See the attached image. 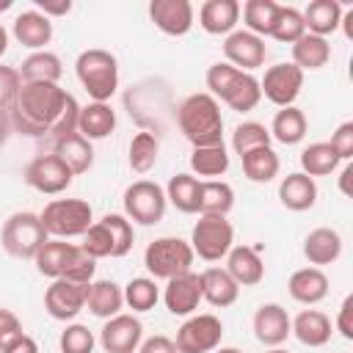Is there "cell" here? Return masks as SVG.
<instances>
[{
    "mask_svg": "<svg viewBox=\"0 0 353 353\" xmlns=\"http://www.w3.org/2000/svg\"><path fill=\"white\" fill-rule=\"evenodd\" d=\"M11 116H8V110L6 108H0V146L8 141V135H11Z\"/></svg>",
    "mask_w": 353,
    "mask_h": 353,
    "instance_id": "56",
    "label": "cell"
},
{
    "mask_svg": "<svg viewBox=\"0 0 353 353\" xmlns=\"http://www.w3.org/2000/svg\"><path fill=\"white\" fill-rule=\"evenodd\" d=\"M47 240H50V234L41 223V215L28 212V210L8 215L0 229L3 251L14 259H33Z\"/></svg>",
    "mask_w": 353,
    "mask_h": 353,
    "instance_id": "5",
    "label": "cell"
},
{
    "mask_svg": "<svg viewBox=\"0 0 353 353\" xmlns=\"http://www.w3.org/2000/svg\"><path fill=\"white\" fill-rule=\"evenodd\" d=\"M342 3L339 0H312L301 14H303V25H306V33L312 36H323L328 39L331 33L339 30V22H342Z\"/></svg>",
    "mask_w": 353,
    "mask_h": 353,
    "instance_id": "28",
    "label": "cell"
},
{
    "mask_svg": "<svg viewBox=\"0 0 353 353\" xmlns=\"http://www.w3.org/2000/svg\"><path fill=\"white\" fill-rule=\"evenodd\" d=\"M85 292L88 284H74L66 279H55L44 292V309L52 320L69 323L85 309Z\"/></svg>",
    "mask_w": 353,
    "mask_h": 353,
    "instance_id": "13",
    "label": "cell"
},
{
    "mask_svg": "<svg viewBox=\"0 0 353 353\" xmlns=\"http://www.w3.org/2000/svg\"><path fill=\"white\" fill-rule=\"evenodd\" d=\"M223 323L215 314H190L176 331V353H212L221 347Z\"/></svg>",
    "mask_w": 353,
    "mask_h": 353,
    "instance_id": "10",
    "label": "cell"
},
{
    "mask_svg": "<svg viewBox=\"0 0 353 353\" xmlns=\"http://www.w3.org/2000/svg\"><path fill=\"white\" fill-rule=\"evenodd\" d=\"M19 88H22V77H19V72H17L14 66H3V63H0V108L8 110L11 102L17 99Z\"/></svg>",
    "mask_w": 353,
    "mask_h": 353,
    "instance_id": "49",
    "label": "cell"
},
{
    "mask_svg": "<svg viewBox=\"0 0 353 353\" xmlns=\"http://www.w3.org/2000/svg\"><path fill=\"white\" fill-rule=\"evenodd\" d=\"M342 234L331 226H317L306 234L303 240V256L312 268H323V265H334L342 256Z\"/></svg>",
    "mask_w": 353,
    "mask_h": 353,
    "instance_id": "20",
    "label": "cell"
},
{
    "mask_svg": "<svg viewBox=\"0 0 353 353\" xmlns=\"http://www.w3.org/2000/svg\"><path fill=\"white\" fill-rule=\"evenodd\" d=\"M279 201L292 212H306L317 204V182L303 171H292L279 182Z\"/></svg>",
    "mask_w": 353,
    "mask_h": 353,
    "instance_id": "23",
    "label": "cell"
},
{
    "mask_svg": "<svg viewBox=\"0 0 353 353\" xmlns=\"http://www.w3.org/2000/svg\"><path fill=\"white\" fill-rule=\"evenodd\" d=\"M36 11H41L47 19L50 17H66L72 11V0H33Z\"/></svg>",
    "mask_w": 353,
    "mask_h": 353,
    "instance_id": "54",
    "label": "cell"
},
{
    "mask_svg": "<svg viewBox=\"0 0 353 353\" xmlns=\"http://www.w3.org/2000/svg\"><path fill=\"white\" fill-rule=\"evenodd\" d=\"M176 124H179L182 135L193 143V149L223 143L221 105L207 91H196V94H190V97H185L179 102V108H176Z\"/></svg>",
    "mask_w": 353,
    "mask_h": 353,
    "instance_id": "2",
    "label": "cell"
},
{
    "mask_svg": "<svg viewBox=\"0 0 353 353\" xmlns=\"http://www.w3.org/2000/svg\"><path fill=\"white\" fill-rule=\"evenodd\" d=\"M331 328H334L331 325V317L325 312H320V309H303L292 320V334L306 347H323V345H328L331 342V334H334Z\"/></svg>",
    "mask_w": 353,
    "mask_h": 353,
    "instance_id": "26",
    "label": "cell"
},
{
    "mask_svg": "<svg viewBox=\"0 0 353 353\" xmlns=\"http://www.w3.org/2000/svg\"><path fill=\"white\" fill-rule=\"evenodd\" d=\"M270 138H276L279 143L284 146H295L306 138V130H309V121H306V113L295 105L290 108H279V113L273 116L270 121Z\"/></svg>",
    "mask_w": 353,
    "mask_h": 353,
    "instance_id": "32",
    "label": "cell"
},
{
    "mask_svg": "<svg viewBox=\"0 0 353 353\" xmlns=\"http://www.w3.org/2000/svg\"><path fill=\"white\" fill-rule=\"evenodd\" d=\"M234 245V226L221 215H201L190 232V248L204 262L226 259L229 248Z\"/></svg>",
    "mask_w": 353,
    "mask_h": 353,
    "instance_id": "8",
    "label": "cell"
},
{
    "mask_svg": "<svg viewBox=\"0 0 353 353\" xmlns=\"http://www.w3.org/2000/svg\"><path fill=\"white\" fill-rule=\"evenodd\" d=\"M121 290H124V306H130L132 312H152L160 301V287L152 276L130 279Z\"/></svg>",
    "mask_w": 353,
    "mask_h": 353,
    "instance_id": "42",
    "label": "cell"
},
{
    "mask_svg": "<svg viewBox=\"0 0 353 353\" xmlns=\"http://www.w3.org/2000/svg\"><path fill=\"white\" fill-rule=\"evenodd\" d=\"M303 88V72L290 63H276L265 69V77L259 80V91L265 99H270L279 108H290Z\"/></svg>",
    "mask_w": 353,
    "mask_h": 353,
    "instance_id": "12",
    "label": "cell"
},
{
    "mask_svg": "<svg viewBox=\"0 0 353 353\" xmlns=\"http://www.w3.org/2000/svg\"><path fill=\"white\" fill-rule=\"evenodd\" d=\"M240 14H243L245 30L259 36V39H265L273 30V22H276V14H279V3L276 0H245L240 6Z\"/></svg>",
    "mask_w": 353,
    "mask_h": 353,
    "instance_id": "38",
    "label": "cell"
},
{
    "mask_svg": "<svg viewBox=\"0 0 353 353\" xmlns=\"http://www.w3.org/2000/svg\"><path fill=\"white\" fill-rule=\"evenodd\" d=\"M328 143H331V149L336 152L339 160L350 163V157H353V121H342V124L334 130V135H331Z\"/></svg>",
    "mask_w": 353,
    "mask_h": 353,
    "instance_id": "50",
    "label": "cell"
},
{
    "mask_svg": "<svg viewBox=\"0 0 353 353\" xmlns=\"http://www.w3.org/2000/svg\"><path fill=\"white\" fill-rule=\"evenodd\" d=\"M74 251H77V245H74V243H66V240L50 237V240L39 248V254L33 256L36 270H39L41 276H47V279H52V281H55V279H61V276L66 273V268H69V262H72Z\"/></svg>",
    "mask_w": 353,
    "mask_h": 353,
    "instance_id": "30",
    "label": "cell"
},
{
    "mask_svg": "<svg viewBox=\"0 0 353 353\" xmlns=\"http://www.w3.org/2000/svg\"><path fill=\"white\" fill-rule=\"evenodd\" d=\"M212 353H243L240 347H215Z\"/></svg>",
    "mask_w": 353,
    "mask_h": 353,
    "instance_id": "60",
    "label": "cell"
},
{
    "mask_svg": "<svg viewBox=\"0 0 353 353\" xmlns=\"http://www.w3.org/2000/svg\"><path fill=\"white\" fill-rule=\"evenodd\" d=\"M199 193H201V182L193 174H174L165 185L168 204H174L185 215L199 212Z\"/></svg>",
    "mask_w": 353,
    "mask_h": 353,
    "instance_id": "37",
    "label": "cell"
},
{
    "mask_svg": "<svg viewBox=\"0 0 353 353\" xmlns=\"http://www.w3.org/2000/svg\"><path fill=\"white\" fill-rule=\"evenodd\" d=\"M8 116L17 132L30 138L47 132L58 141L77 132L80 105L58 83H22L17 99L8 108Z\"/></svg>",
    "mask_w": 353,
    "mask_h": 353,
    "instance_id": "1",
    "label": "cell"
},
{
    "mask_svg": "<svg viewBox=\"0 0 353 353\" xmlns=\"http://www.w3.org/2000/svg\"><path fill=\"white\" fill-rule=\"evenodd\" d=\"M74 174L69 171V165L58 157V154H39L28 163L25 168V185L44 193V196H58L72 185Z\"/></svg>",
    "mask_w": 353,
    "mask_h": 353,
    "instance_id": "11",
    "label": "cell"
},
{
    "mask_svg": "<svg viewBox=\"0 0 353 353\" xmlns=\"http://www.w3.org/2000/svg\"><path fill=\"white\" fill-rule=\"evenodd\" d=\"M6 50H8V30L0 25V58L6 55Z\"/></svg>",
    "mask_w": 353,
    "mask_h": 353,
    "instance_id": "59",
    "label": "cell"
},
{
    "mask_svg": "<svg viewBox=\"0 0 353 353\" xmlns=\"http://www.w3.org/2000/svg\"><path fill=\"white\" fill-rule=\"evenodd\" d=\"M287 292L292 301L303 303V306H314L328 295V276L320 268H301L290 276L287 281Z\"/></svg>",
    "mask_w": 353,
    "mask_h": 353,
    "instance_id": "25",
    "label": "cell"
},
{
    "mask_svg": "<svg viewBox=\"0 0 353 353\" xmlns=\"http://www.w3.org/2000/svg\"><path fill=\"white\" fill-rule=\"evenodd\" d=\"M223 55H226V63H232L234 69L240 72H254L265 63L268 58V47H265V39L248 33L245 28L243 30H232L223 41Z\"/></svg>",
    "mask_w": 353,
    "mask_h": 353,
    "instance_id": "15",
    "label": "cell"
},
{
    "mask_svg": "<svg viewBox=\"0 0 353 353\" xmlns=\"http://www.w3.org/2000/svg\"><path fill=\"white\" fill-rule=\"evenodd\" d=\"M336 331L345 336V339H353V295H345V301L339 303V312H336Z\"/></svg>",
    "mask_w": 353,
    "mask_h": 353,
    "instance_id": "52",
    "label": "cell"
},
{
    "mask_svg": "<svg viewBox=\"0 0 353 353\" xmlns=\"http://www.w3.org/2000/svg\"><path fill=\"white\" fill-rule=\"evenodd\" d=\"M149 19L165 36H185L193 28V3L190 0H152Z\"/></svg>",
    "mask_w": 353,
    "mask_h": 353,
    "instance_id": "18",
    "label": "cell"
},
{
    "mask_svg": "<svg viewBox=\"0 0 353 353\" xmlns=\"http://www.w3.org/2000/svg\"><path fill=\"white\" fill-rule=\"evenodd\" d=\"M193 248L182 237H157L143 251V265L152 279H174L179 273H188L193 268Z\"/></svg>",
    "mask_w": 353,
    "mask_h": 353,
    "instance_id": "7",
    "label": "cell"
},
{
    "mask_svg": "<svg viewBox=\"0 0 353 353\" xmlns=\"http://www.w3.org/2000/svg\"><path fill=\"white\" fill-rule=\"evenodd\" d=\"M61 353H94V345H97V336L88 325L83 323H69L63 331H61Z\"/></svg>",
    "mask_w": 353,
    "mask_h": 353,
    "instance_id": "46",
    "label": "cell"
},
{
    "mask_svg": "<svg viewBox=\"0 0 353 353\" xmlns=\"http://www.w3.org/2000/svg\"><path fill=\"white\" fill-rule=\"evenodd\" d=\"M328 61H331V44H328V39H323V36L303 33V36L292 44V63H295L301 72L323 69Z\"/></svg>",
    "mask_w": 353,
    "mask_h": 353,
    "instance_id": "34",
    "label": "cell"
},
{
    "mask_svg": "<svg viewBox=\"0 0 353 353\" xmlns=\"http://www.w3.org/2000/svg\"><path fill=\"white\" fill-rule=\"evenodd\" d=\"M163 303L174 317H190L201 303V279L199 273L188 270L165 281Z\"/></svg>",
    "mask_w": 353,
    "mask_h": 353,
    "instance_id": "16",
    "label": "cell"
},
{
    "mask_svg": "<svg viewBox=\"0 0 353 353\" xmlns=\"http://www.w3.org/2000/svg\"><path fill=\"white\" fill-rule=\"evenodd\" d=\"M226 273L237 281V287H256L265 279V262L251 245H232L226 254Z\"/></svg>",
    "mask_w": 353,
    "mask_h": 353,
    "instance_id": "21",
    "label": "cell"
},
{
    "mask_svg": "<svg viewBox=\"0 0 353 353\" xmlns=\"http://www.w3.org/2000/svg\"><path fill=\"white\" fill-rule=\"evenodd\" d=\"M74 72L91 102H108L119 91V61L108 50H83L74 61Z\"/></svg>",
    "mask_w": 353,
    "mask_h": 353,
    "instance_id": "4",
    "label": "cell"
},
{
    "mask_svg": "<svg viewBox=\"0 0 353 353\" xmlns=\"http://www.w3.org/2000/svg\"><path fill=\"white\" fill-rule=\"evenodd\" d=\"M11 6H14V3H11V0H0V11H8V8H11Z\"/></svg>",
    "mask_w": 353,
    "mask_h": 353,
    "instance_id": "61",
    "label": "cell"
},
{
    "mask_svg": "<svg viewBox=\"0 0 353 353\" xmlns=\"http://www.w3.org/2000/svg\"><path fill=\"white\" fill-rule=\"evenodd\" d=\"M25 331H22V323H19V317L11 312V309H0V353L17 339V336H22Z\"/></svg>",
    "mask_w": 353,
    "mask_h": 353,
    "instance_id": "51",
    "label": "cell"
},
{
    "mask_svg": "<svg viewBox=\"0 0 353 353\" xmlns=\"http://www.w3.org/2000/svg\"><path fill=\"white\" fill-rule=\"evenodd\" d=\"M339 28L345 30V36H347V39H353V8L342 11V22H339Z\"/></svg>",
    "mask_w": 353,
    "mask_h": 353,
    "instance_id": "58",
    "label": "cell"
},
{
    "mask_svg": "<svg viewBox=\"0 0 353 353\" xmlns=\"http://www.w3.org/2000/svg\"><path fill=\"white\" fill-rule=\"evenodd\" d=\"M17 72H19L22 83H58L63 74V63L55 52L36 50L22 61V66Z\"/></svg>",
    "mask_w": 353,
    "mask_h": 353,
    "instance_id": "31",
    "label": "cell"
},
{
    "mask_svg": "<svg viewBox=\"0 0 353 353\" xmlns=\"http://www.w3.org/2000/svg\"><path fill=\"white\" fill-rule=\"evenodd\" d=\"M94 273H97V259L88 256V254L77 245V251H74V256H72V262H69V268H66V273H63L61 279L74 281V284H91V281H94Z\"/></svg>",
    "mask_w": 353,
    "mask_h": 353,
    "instance_id": "48",
    "label": "cell"
},
{
    "mask_svg": "<svg viewBox=\"0 0 353 353\" xmlns=\"http://www.w3.org/2000/svg\"><path fill=\"white\" fill-rule=\"evenodd\" d=\"M160 157V141L154 132H135L132 141H130V149H127V163L135 174H146L154 168Z\"/></svg>",
    "mask_w": 353,
    "mask_h": 353,
    "instance_id": "41",
    "label": "cell"
},
{
    "mask_svg": "<svg viewBox=\"0 0 353 353\" xmlns=\"http://www.w3.org/2000/svg\"><path fill=\"white\" fill-rule=\"evenodd\" d=\"M143 342V323L135 314H116L105 320L99 331V345L105 353H135Z\"/></svg>",
    "mask_w": 353,
    "mask_h": 353,
    "instance_id": "14",
    "label": "cell"
},
{
    "mask_svg": "<svg viewBox=\"0 0 353 353\" xmlns=\"http://www.w3.org/2000/svg\"><path fill=\"white\" fill-rule=\"evenodd\" d=\"M251 323H254V336L265 347H279L292 334V317L287 314V309L281 303H262L254 312Z\"/></svg>",
    "mask_w": 353,
    "mask_h": 353,
    "instance_id": "17",
    "label": "cell"
},
{
    "mask_svg": "<svg viewBox=\"0 0 353 353\" xmlns=\"http://www.w3.org/2000/svg\"><path fill=\"white\" fill-rule=\"evenodd\" d=\"M204 80H207V88H210L207 94L215 97V99H221L223 105H229L237 113L254 110L259 105V99H262L259 80L251 72H240V69H234L226 61L212 63L207 69Z\"/></svg>",
    "mask_w": 353,
    "mask_h": 353,
    "instance_id": "3",
    "label": "cell"
},
{
    "mask_svg": "<svg viewBox=\"0 0 353 353\" xmlns=\"http://www.w3.org/2000/svg\"><path fill=\"white\" fill-rule=\"evenodd\" d=\"M102 223L108 226L110 232V240H113V256H124L130 254L132 243H135V229H132V221L127 215H119V212H108L102 215Z\"/></svg>",
    "mask_w": 353,
    "mask_h": 353,
    "instance_id": "45",
    "label": "cell"
},
{
    "mask_svg": "<svg viewBox=\"0 0 353 353\" xmlns=\"http://www.w3.org/2000/svg\"><path fill=\"white\" fill-rule=\"evenodd\" d=\"M85 306L94 317H102V320H110L116 314H121V306H124V290L110 281V279H99V281H91L88 284V292H85Z\"/></svg>",
    "mask_w": 353,
    "mask_h": 353,
    "instance_id": "27",
    "label": "cell"
},
{
    "mask_svg": "<svg viewBox=\"0 0 353 353\" xmlns=\"http://www.w3.org/2000/svg\"><path fill=\"white\" fill-rule=\"evenodd\" d=\"M199 279H201V301H207L215 309H226L240 298V287L226 273V268H207L199 273Z\"/></svg>",
    "mask_w": 353,
    "mask_h": 353,
    "instance_id": "24",
    "label": "cell"
},
{
    "mask_svg": "<svg viewBox=\"0 0 353 353\" xmlns=\"http://www.w3.org/2000/svg\"><path fill=\"white\" fill-rule=\"evenodd\" d=\"M240 163H243V174L251 182H256V185L273 182L279 176V168H281V160H279V154H276L273 146H259V149L243 154Z\"/></svg>",
    "mask_w": 353,
    "mask_h": 353,
    "instance_id": "35",
    "label": "cell"
},
{
    "mask_svg": "<svg viewBox=\"0 0 353 353\" xmlns=\"http://www.w3.org/2000/svg\"><path fill=\"white\" fill-rule=\"evenodd\" d=\"M234 207V188L223 179H204L199 193V212L201 215H221L226 218Z\"/></svg>",
    "mask_w": 353,
    "mask_h": 353,
    "instance_id": "36",
    "label": "cell"
},
{
    "mask_svg": "<svg viewBox=\"0 0 353 353\" xmlns=\"http://www.w3.org/2000/svg\"><path fill=\"white\" fill-rule=\"evenodd\" d=\"M39 215H41L47 234L58 240L83 237L88 226L94 223V210L83 199H52Z\"/></svg>",
    "mask_w": 353,
    "mask_h": 353,
    "instance_id": "6",
    "label": "cell"
},
{
    "mask_svg": "<svg viewBox=\"0 0 353 353\" xmlns=\"http://www.w3.org/2000/svg\"><path fill=\"white\" fill-rule=\"evenodd\" d=\"M116 130V110L108 102H88L80 108L77 132L85 141H102Z\"/></svg>",
    "mask_w": 353,
    "mask_h": 353,
    "instance_id": "29",
    "label": "cell"
},
{
    "mask_svg": "<svg viewBox=\"0 0 353 353\" xmlns=\"http://www.w3.org/2000/svg\"><path fill=\"white\" fill-rule=\"evenodd\" d=\"M11 33L14 39L28 47V50H44L50 41H52V19H47L41 11L36 8H28V11H19L14 17V25H11Z\"/></svg>",
    "mask_w": 353,
    "mask_h": 353,
    "instance_id": "19",
    "label": "cell"
},
{
    "mask_svg": "<svg viewBox=\"0 0 353 353\" xmlns=\"http://www.w3.org/2000/svg\"><path fill=\"white\" fill-rule=\"evenodd\" d=\"M270 141H273L270 130L265 124H259V121H240L234 127V132H232V149L240 157L254 152V149H259V146H270Z\"/></svg>",
    "mask_w": 353,
    "mask_h": 353,
    "instance_id": "43",
    "label": "cell"
},
{
    "mask_svg": "<svg viewBox=\"0 0 353 353\" xmlns=\"http://www.w3.org/2000/svg\"><path fill=\"white\" fill-rule=\"evenodd\" d=\"M52 154H58L69 165V171L74 176L91 171V165H94V146L80 132H72L66 138H58L55 146H52Z\"/></svg>",
    "mask_w": 353,
    "mask_h": 353,
    "instance_id": "33",
    "label": "cell"
},
{
    "mask_svg": "<svg viewBox=\"0 0 353 353\" xmlns=\"http://www.w3.org/2000/svg\"><path fill=\"white\" fill-rule=\"evenodd\" d=\"M165 207H168L165 190L152 179H138L124 190V215L132 223L154 226L163 221Z\"/></svg>",
    "mask_w": 353,
    "mask_h": 353,
    "instance_id": "9",
    "label": "cell"
},
{
    "mask_svg": "<svg viewBox=\"0 0 353 353\" xmlns=\"http://www.w3.org/2000/svg\"><path fill=\"white\" fill-rule=\"evenodd\" d=\"M265 353H287V350H281V347H270V350H265Z\"/></svg>",
    "mask_w": 353,
    "mask_h": 353,
    "instance_id": "62",
    "label": "cell"
},
{
    "mask_svg": "<svg viewBox=\"0 0 353 353\" xmlns=\"http://www.w3.org/2000/svg\"><path fill=\"white\" fill-rule=\"evenodd\" d=\"M138 353H176V345H174V339H168L163 334H154V336H149L138 345Z\"/></svg>",
    "mask_w": 353,
    "mask_h": 353,
    "instance_id": "53",
    "label": "cell"
},
{
    "mask_svg": "<svg viewBox=\"0 0 353 353\" xmlns=\"http://www.w3.org/2000/svg\"><path fill=\"white\" fill-rule=\"evenodd\" d=\"M339 157H336V152L331 149V143L328 141H317V143H309L303 152H301V171L306 174V176H328V174H334L336 168H339Z\"/></svg>",
    "mask_w": 353,
    "mask_h": 353,
    "instance_id": "39",
    "label": "cell"
},
{
    "mask_svg": "<svg viewBox=\"0 0 353 353\" xmlns=\"http://www.w3.org/2000/svg\"><path fill=\"white\" fill-rule=\"evenodd\" d=\"M303 33H306L303 14L295 6H279V14H276V22H273L270 39H276L281 44H295Z\"/></svg>",
    "mask_w": 353,
    "mask_h": 353,
    "instance_id": "44",
    "label": "cell"
},
{
    "mask_svg": "<svg viewBox=\"0 0 353 353\" xmlns=\"http://www.w3.org/2000/svg\"><path fill=\"white\" fill-rule=\"evenodd\" d=\"M350 176H353V165L345 163V168H342V174H339V190H342L345 196H350Z\"/></svg>",
    "mask_w": 353,
    "mask_h": 353,
    "instance_id": "57",
    "label": "cell"
},
{
    "mask_svg": "<svg viewBox=\"0 0 353 353\" xmlns=\"http://www.w3.org/2000/svg\"><path fill=\"white\" fill-rule=\"evenodd\" d=\"M240 22L237 0H204L199 8V25L210 36H229Z\"/></svg>",
    "mask_w": 353,
    "mask_h": 353,
    "instance_id": "22",
    "label": "cell"
},
{
    "mask_svg": "<svg viewBox=\"0 0 353 353\" xmlns=\"http://www.w3.org/2000/svg\"><path fill=\"white\" fill-rule=\"evenodd\" d=\"M3 353H39V342L33 339V336H28V334H22V336H17Z\"/></svg>",
    "mask_w": 353,
    "mask_h": 353,
    "instance_id": "55",
    "label": "cell"
},
{
    "mask_svg": "<svg viewBox=\"0 0 353 353\" xmlns=\"http://www.w3.org/2000/svg\"><path fill=\"white\" fill-rule=\"evenodd\" d=\"M190 168L193 174L199 176H207V179H218L229 171V152L223 143H215V146H199L190 152Z\"/></svg>",
    "mask_w": 353,
    "mask_h": 353,
    "instance_id": "40",
    "label": "cell"
},
{
    "mask_svg": "<svg viewBox=\"0 0 353 353\" xmlns=\"http://www.w3.org/2000/svg\"><path fill=\"white\" fill-rule=\"evenodd\" d=\"M80 248H83L88 256H94V259H102V256H113V240H110V232H108V226H105L102 221L91 223V226H88V232L83 234V243H80Z\"/></svg>",
    "mask_w": 353,
    "mask_h": 353,
    "instance_id": "47",
    "label": "cell"
}]
</instances>
